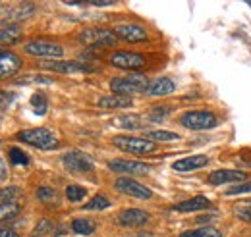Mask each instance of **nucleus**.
<instances>
[{
    "label": "nucleus",
    "mask_w": 251,
    "mask_h": 237,
    "mask_svg": "<svg viewBox=\"0 0 251 237\" xmlns=\"http://www.w3.org/2000/svg\"><path fill=\"white\" fill-rule=\"evenodd\" d=\"M250 8H251V2H250Z\"/></svg>",
    "instance_id": "obj_42"
},
{
    "label": "nucleus",
    "mask_w": 251,
    "mask_h": 237,
    "mask_svg": "<svg viewBox=\"0 0 251 237\" xmlns=\"http://www.w3.org/2000/svg\"><path fill=\"white\" fill-rule=\"evenodd\" d=\"M16 83H20V85H31V83H41V85H50L52 83V79H49V77H43V75H24V77H20V79H16Z\"/></svg>",
    "instance_id": "obj_33"
},
{
    "label": "nucleus",
    "mask_w": 251,
    "mask_h": 237,
    "mask_svg": "<svg viewBox=\"0 0 251 237\" xmlns=\"http://www.w3.org/2000/svg\"><path fill=\"white\" fill-rule=\"evenodd\" d=\"M133 104V100H131V96H124V95H108V96H102V98H99V102H97V106L99 108H106V110H116V108H127V106H131Z\"/></svg>",
    "instance_id": "obj_18"
},
{
    "label": "nucleus",
    "mask_w": 251,
    "mask_h": 237,
    "mask_svg": "<svg viewBox=\"0 0 251 237\" xmlns=\"http://www.w3.org/2000/svg\"><path fill=\"white\" fill-rule=\"evenodd\" d=\"M16 100V95L10 91H0V110H6Z\"/></svg>",
    "instance_id": "obj_36"
},
{
    "label": "nucleus",
    "mask_w": 251,
    "mask_h": 237,
    "mask_svg": "<svg viewBox=\"0 0 251 237\" xmlns=\"http://www.w3.org/2000/svg\"><path fill=\"white\" fill-rule=\"evenodd\" d=\"M149 222V214L141 208H126L118 214V224L126 228H139Z\"/></svg>",
    "instance_id": "obj_13"
},
{
    "label": "nucleus",
    "mask_w": 251,
    "mask_h": 237,
    "mask_svg": "<svg viewBox=\"0 0 251 237\" xmlns=\"http://www.w3.org/2000/svg\"><path fill=\"white\" fill-rule=\"evenodd\" d=\"M246 193H251V181H246V183H236L234 187L226 189V195H246Z\"/></svg>",
    "instance_id": "obj_35"
},
{
    "label": "nucleus",
    "mask_w": 251,
    "mask_h": 237,
    "mask_svg": "<svg viewBox=\"0 0 251 237\" xmlns=\"http://www.w3.org/2000/svg\"><path fill=\"white\" fill-rule=\"evenodd\" d=\"M79 43H83L87 47H114L118 43V37L112 29L91 27L79 35Z\"/></svg>",
    "instance_id": "obj_5"
},
{
    "label": "nucleus",
    "mask_w": 251,
    "mask_h": 237,
    "mask_svg": "<svg viewBox=\"0 0 251 237\" xmlns=\"http://www.w3.org/2000/svg\"><path fill=\"white\" fill-rule=\"evenodd\" d=\"M8 156H10V162L16 164V166H27L29 164V156L24 150H20L16 147H12L8 150Z\"/></svg>",
    "instance_id": "obj_29"
},
{
    "label": "nucleus",
    "mask_w": 251,
    "mask_h": 237,
    "mask_svg": "<svg viewBox=\"0 0 251 237\" xmlns=\"http://www.w3.org/2000/svg\"><path fill=\"white\" fill-rule=\"evenodd\" d=\"M145 56L143 54H137V52H126V50H120V52H114L110 56V64L114 68H122V70H139L145 66Z\"/></svg>",
    "instance_id": "obj_11"
},
{
    "label": "nucleus",
    "mask_w": 251,
    "mask_h": 237,
    "mask_svg": "<svg viewBox=\"0 0 251 237\" xmlns=\"http://www.w3.org/2000/svg\"><path fill=\"white\" fill-rule=\"evenodd\" d=\"M209 207H211V199L199 195V197H193V199H188V201H182V203L174 205L172 210L174 212H195V210H205Z\"/></svg>",
    "instance_id": "obj_19"
},
{
    "label": "nucleus",
    "mask_w": 251,
    "mask_h": 237,
    "mask_svg": "<svg viewBox=\"0 0 251 237\" xmlns=\"http://www.w3.org/2000/svg\"><path fill=\"white\" fill-rule=\"evenodd\" d=\"M114 33L118 39H124L127 43H143L149 39L147 31L141 25H133V24H120L114 27Z\"/></svg>",
    "instance_id": "obj_14"
},
{
    "label": "nucleus",
    "mask_w": 251,
    "mask_h": 237,
    "mask_svg": "<svg viewBox=\"0 0 251 237\" xmlns=\"http://www.w3.org/2000/svg\"><path fill=\"white\" fill-rule=\"evenodd\" d=\"M20 212H22L20 205H0V222H6V220L16 218Z\"/></svg>",
    "instance_id": "obj_32"
},
{
    "label": "nucleus",
    "mask_w": 251,
    "mask_h": 237,
    "mask_svg": "<svg viewBox=\"0 0 251 237\" xmlns=\"http://www.w3.org/2000/svg\"><path fill=\"white\" fill-rule=\"evenodd\" d=\"M33 14H35V4H31V2H22V4H18L16 8H12L6 14V18L2 20V24H6V27H8L12 24H20V22L31 18Z\"/></svg>",
    "instance_id": "obj_15"
},
{
    "label": "nucleus",
    "mask_w": 251,
    "mask_h": 237,
    "mask_svg": "<svg viewBox=\"0 0 251 237\" xmlns=\"http://www.w3.org/2000/svg\"><path fill=\"white\" fill-rule=\"evenodd\" d=\"M242 179H246V172H242V170H217L209 176V183L224 185V183H236Z\"/></svg>",
    "instance_id": "obj_17"
},
{
    "label": "nucleus",
    "mask_w": 251,
    "mask_h": 237,
    "mask_svg": "<svg viewBox=\"0 0 251 237\" xmlns=\"http://www.w3.org/2000/svg\"><path fill=\"white\" fill-rule=\"evenodd\" d=\"M22 68V60L16 52L0 48V79H8L12 75H16Z\"/></svg>",
    "instance_id": "obj_12"
},
{
    "label": "nucleus",
    "mask_w": 251,
    "mask_h": 237,
    "mask_svg": "<svg viewBox=\"0 0 251 237\" xmlns=\"http://www.w3.org/2000/svg\"><path fill=\"white\" fill-rule=\"evenodd\" d=\"M52 228H54V224H52L50 220H41V222L35 226V230H33V237L47 236V234L52 232Z\"/></svg>",
    "instance_id": "obj_34"
},
{
    "label": "nucleus",
    "mask_w": 251,
    "mask_h": 237,
    "mask_svg": "<svg viewBox=\"0 0 251 237\" xmlns=\"http://www.w3.org/2000/svg\"><path fill=\"white\" fill-rule=\"evenodd\" d=\"M176 91V85L170 77H158L153 83H149L147 87V95L151 96H166V95H172Z\"/></svg>",
    "instance_id": "obj_20"
},
{
    "label": "nucleus",
    "mask_w": 251,
    "mask_h": 237,
    "mask_svg": "<svg viewBox=\"0 0 251 237\" xmlns=\"http://www.w3.org/2000/svg\"><path fill=\"white\" fill-rule=\"evenodd\" d=\"M180 123L186 129H193V131H203V129H213L219 125V119L215 114L207 112V110H189L186 114H182Z\"/></svg>",
    "instance_id": "obj_3"
},
{
    "label": "nucleus",
    "mask_w": 251,
    "mask_h": 237,
    "mask_svg": "<svg viewBox=\"0 0 251 237\" xmlns=\"http://www.w3.org/2000/svg\"><path fill=\"white\" fill-rule=\"evenodd\" d=\"M31 106H33V110H35V114L43 116V114L47 112V106H49L47 96H45L43 93H35L31 96Z\"/></svg>",
    "instance_id": "obj_31"
},
{
    "label": "nucleus",
    "mask_w": 251,
    "mask_h": 237,
    "mask_svg": "<svg viewBox=\"0 0 251 237\" xmlns=\"http://www.w3.org/2000/svg\"><path fill=\"white\" fill-rule=\"evenodd\" d=\"M39 68L50 70L56 73H81V71H93L91 66L79 62V60H41Z\"/></svg>",
    "instance_id": "obj_6"
},
{
    "label": "nucleus",
    "mask_w": 251,
    "mask_h": 237,
    "mask_svg": "<svg viewBox=\"0 0 251 237\" xmlns=\"http://www.w3.org/2000/svg\"><path fill=\"white\" fill-rule=\"evenodd\" d=\"M37 199H39V203H43V205H49V207H52V205H58V191L56 189H52V187H39L37 189Z\"/></svg>",
    "instance_id": "obj_24"
},
{
    "label": "nucleus",
    "mask_w": 251,
    "mask_h": 237,
    "mask_svg": "<svg viewBox=\"0 0 251 237\" xmlns=\"http://www.w3.org/2000/svg\"><path fill=\"white\" fill-rule=\"evenodd\" d=\"M114 187L120 191V193H126L133 199H141V201H149L153 199V191L149 187H145L143 183L135 181L131 178H118L114 181Z\"/></svg>",
    "instance_id": "obj_7"
},
{
    "label": "nucleus",
    "mask_w": 251,
    "mask_h": 237,
    "mask_svg": "<svg viewBox=\"0 0 251 237\" xmlns=\"http://www.w3.org/2000/svg\"><path fill=\"white\" fill-rule=\"evenodd\" d=\"M149 87V79L143 73H129L126 77H114L110 81V91H114V95H135V93H147Z\"/></svg>",
    "instance_id": "obj_2"
},
{
    "label": "nucleus",
    "mask_w": 251,
    "mask_h": 237,
    "mask_svg": "<svg viewBox=\"0 0 251 237\" xmlns=\"http://www.w3.org/2000/svg\"><path fill=\"white\" fill-rule=\"evenodd\" d=\"M110 207V201L104 195H95L89 203L83 205V210H104Z\"/></svg>",
    "instance_id": "obj_30"
},
{
    "label": "nucleus",
    "mask_w": 251,
    "mask_h": 237,
    "mask_svg": "<svg viewBox=\"0 0 251 237\" xmlns=\"http://www.w3.org/2000/svg\"><path fill=\"white\" fill-rule=\"evenodd\" d=\"M236 212H238V218H240V220H244V222H251V205L242 207V208H236Z\"/></svg>",
    "instance_id": "obj_38"
},
{
    "label": "nucleus",
    "mask_w": 251,
    "mask_h": 237,
    "mask_svg": "<svg viewBox=\"0 0 251 237\" xmlns=\"http://www.w3.org/2000/svg\"><path fill=\"white\" fill-rule=\"evenodd\" d=\"M209 164V156L205 154H195V156H188V158H182L178 162L172 164V168L176 172H193V170H199L203 166Z\"/></svg>",
    "instance_id": "obj_16"
},
{
    "label": "nucleus",
    "mask_w": 251,
    "mask_h": 237,
    "mask_svg": "<svg viewBox=\"0 0 251 237\" xmlns=\"http://www.w3.org/2000/svg\"><path fill=\"white\" fill-rule=\"evenodd\" d=\"M62 164L74 174H87L93 172V162L87 154H83L81 150H70L62 156Z\"/></svg>",
    "instance_id": "obj_9"
},
{
    "label": "nucleus",
    "mask_w": 251,
    "mask_h": 237,
    "mask_svg": "<svg viewBox=\"0 0 251 237\" xmlns=\"http://www.w3.org/2000/svg\"><path fill=\"white\" fill-rule=\"evenodd\" d=\"M180 237H222V234H220V230H217V228L207 226V228H199V230L184 232Z\"/></svg>",
    "instance_id": "obj_27"
},
{
    "label": "nucleus",
    "mask_w": 251,
    "mask_h": 237,
    "mask_svg": "<svg viewBox=\"0 0 251 237\" xmlns=\"http://www.w3.org/2000/svg\"><path fill=\"white\" fill-rule=\"evenodd\" d=\"M168 114H170V108H162V106L160 108H153L151 114H149V119L151 121H160V119L166 118Z\"/></svg>",
    "instance_id": "obj_37"
},
{
    "label": "nucleus",
    "mask_w": 251,
    "mask_h": 237,
    "mask_svg": "<svg viewBox=\"0 0 251 237\" xmlns=\"http://www.w3.org/2000/svg\"><path fill=\"white\" fill-rule=\"evenodd\" d=\"M0 237H20V234H16L14 230H8V228H0Z\"/></svg>",
    "instance_id": "obj_39"
},
{
    "label": "nucleus",
    "mask_w": 251,
    "mask_h": 237,
    "mask_svg": "<svg viewBox=\"0 0 251 237\" xmlns=\"http://www.w3.org/2000/svg\"><path fill=\"white\" fill-rule=\"evenodd\" d=\"M24 50L31 56H43V58H60L64 54V48L58 43L52 41H29Z\"/></svg>",
    "instance_id": "obj_8"
},
{
    "label": "nucleus",
    "mask_w": 251,
    "mask_h": 237,
    "mask_svg": "<svg viewBox=\"0 0 251 237\" xmlns=\"http://www.w3.org/2000/svg\"><path fill=\"white\" fill-rule=\"evenodd\" d=\"M18 141L25 143V145H31V147H37L41 150H52L60 145L58 137L47 129V127H33V129H25V131H20L16 135Z\"/></svg>",
    "instance_id": "obj_1"
},
{
    "label": "nucleus",
    "mask_w": 251,
    "mask_h": 237,
    "mask_svg": "<svg viewBox=\"0 0 251 237\" xmlns=\"http://www.w3.org/2000/svg\"><path fill=\"white\" fill-rule=\"evenodd\" d=\"M87 197V189L85 187H79V185H68L66 187V199L70 203H79Z\"/></svg>",
    "instance_id": "obj_26"
},
{
    "label": "nucleus",
    "mask_w": 251,
    "mask_h": 237,
    "mask_svg": "<svg viewBox=\"0 0 251 237\" xmlns=\"http://www.w3.org/2000/svg\"><path fill=\"white\" fill-rule=\"evenodd\" d=\"M18 41H22V29L18 25H8L0 29V48L2 45H16Z\"/></svg>",
    "instance_id": "obj_22"
},
{
    "label": "nucleus",
    "mask_w": 251,
    "mask_h": 237,
    "mask_svg": "<svg viewBox=\"0 0 251 237\" xmlns=\"http://www.w3.org/2000/svg\"><path fill=\"white\" fill-rule=\"evenodd\" d=\"M20 199H24V191L16 185H8L0 189V205H20Z\"/></svg>",
    "instance_id": "obj_21"
},
{
    "label": "nucleus",
    "mask_w": 251,
    "mask_h": 237,
    "mask_svg": "<svg viewBox=\"0 0 251 237\" xmlns=\"http://www.w3.org/2000/svg\"><path fill=\"white\" fill-rule=\"evenodd\" d=\"M6 176H8V168H6V162L0 158V181H4Z\"/></svg>",
    "instance_id": "obj_40"
},
{
    "label": "nucleus",
    "mask_w": 251,
    "mask_h": 237,
    "mask_svg": "<svg viewBox=\"0 0 251 237\" xmlns=\"http://www.w3.org/2000/svg\"><path fill=\"white\" fill-rule=\"evenodd\" d=\"M108 168H110L112 172L127 174V176H145V174H149V170H151V166H147V164H143V162L124 160V158L110 160V162H108Z\"/></svg>",
    "instance_id": "obj_10"
},
{
    "label": "nucleus",
    "mask_w": 251,
    "mask_h": 237,
    "mask_svg": "<svg viewBox=\"0 0 251 237\" xmlns=\"http://www.w3.org/2000/svg\"><path fill=\"white\" fill-rule=\"evenodd\" d=\"M114 125H118L122 129H139V127H143V121L135 114H126V116H118L114 119Z\"/></svg>",
    "instance_id": "obj_25"
},
{
    "label": "nucleus",
    "mask_w": 251,
    "mask_h": 237,
    "mask_svg": "<svg viewBox=\"0 0 251 237\" xmlns=\"http://www.w3.org/2000/svg\"><path fill=\"white\" fill-rule=\"evenodd\" d=\"M147 137H149V141H153V143H157V141L168 143V141H176V139H180V135L174 133V131H149Z\"/></svg>",
    "instance_id": "obj_28"
},
{
    "label": "nucleus",
    "mask_w": 251,
    "mask_h": 237,
    "mask_svg": "<svg viewBox=\"0 0 251 237\" xmlns=\"http://www.w3.org/2000/svg\"><path fill=\"white\" fill-rule=\"evenodd\" d=\"M2 10H6V4H2V2H0V12H2Z\"/></svg>",
    "instance_id": "obj_41"
},
{
    "label": "nucleus",
    "mask_w": 251,
    "mask_h": 237,
    "mask_svg": "<svg viewBox=\"0 0 251 237\" xmlns=\"http://www.w3.org/2000/svg\"><path fill=\"white\" fill-rule=\"evenodd\" d=\"M95 230H97V224L93 220H87V218H77L72 222V232L77 234V236H91Z\"/></svg>",
    "instance_id": "obj_23"
},
{
    "label": "nucleus",
    "mask_w": 251,
    "mask_h": 237,
    "mask_svg": "<svg viewBox=\"0 0 251 237\" xmlns=\"http://www.w3.org/2000/svg\"><path fill=\"white\" fill-rule=\"evenodd\" d=\"M112 143L114 147H118L124 152H131V154H153L157 150V143L149 139H141V137H129V135L114 137Z\"/></svg>",
    "instance_id": "obj_4"
}]
</instances>
